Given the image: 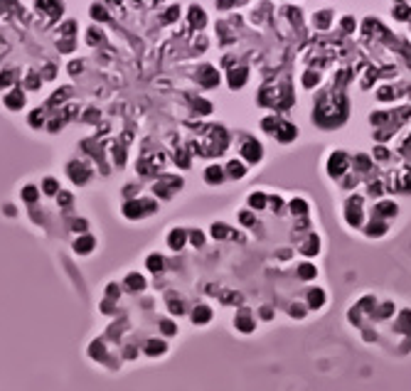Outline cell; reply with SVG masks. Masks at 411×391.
Returning <instances> with one entry per match:
<instances>
[{"instance_id":"1","label":"cell","mask_w":411,"mask_h":391,"mask_svg":"<svg viewBox=\"0 0 411 391\" xmlns=\"http://www.w3.org/2000/svg\"><path fill=\"white\" fill-rule=\"evenodd\" d=\"M67 175H69V180L74 182V185H86L89 180H91V168L84 163V160H71L69 165H67Z\"/></svg>"},{"instance_id":"2","label":"cell","mask_w":411,"mask_h":391,"mask_svg":"<svg viewBox=\"0 0 411 391\" xmlns=\"http://www.w3.org/2000/svg\"><path fill=\"white\" fill-rule=\"evenodd\" d=\"M34 8H37V13H42L47 17V22L59 20L62 13H64V3H62V0H34Z\"/></svg>"},{"instance_id":"3","label":"cell","mask_w":411,"mask_h":391,"mask_svg":"<svg viewBox=\"0 0 411 391\" xmlns=\"http://www.w3.org/2000/svg\"><path fill=\"white\" fill-rule=\"evenodd\" d=\"M180 185H182V180L177 175H160L155 180V185H153V194H155V197H158V194H160V197H170Z\"/></svg>"},{"instance_id":"4","label":"cell","mask_w":411,"mask_h":391,"mask_svg":"<svg viewBox=\"0 0 411 391\" xmlns=\"http://www.w3.org/2000/svg\"><path fill=\"white\" fill-rule=\"evenodd\" d=\"M261 143H256L254 138H246L244 145H241V158H246L249 163H258L261 160Z\"/></svg>"},{"instance_id":"5","label":"cell","mask_w":411,"mask_h":391,"mask_svg":"<svg viewBox=\"0 0 411 391\" xmlns=\"http://www.w3.org/2000/svg\"><path fill=\"white\" fill-rule=\"evenodd\" d=\"M197 82L205 86V89H212V86H217L219 84V74H217V69L214 67H202L200 71H197Z\"/></svg>"},{"instance_id":"6","label":"cell","mask_w":411,"mask_h":391,"mask_svg":"<svg viewBox=\"0 0 411 391\" xmlns=\"http://www.w3.org/2000/svg\"><path fill=\"white\" fill-rule=\"evenodd\" d=\"M123 217L126 219H143L145 217V209H143V200H126L123 202Z\"/></svg>"},{"instance_id":"7","label":"cell","mask_w":411,"mask_h":391,"mask_svg":"<svg viewBox=\"0 0 411 391\" xmlns=\"http://www.w3.org/2000/svg\"><path fill=\"white\" fill-rule=\"evenodd\" d=\"M3 103H5V108H8V111H20V108L25 106V91H22V89H13V91H8V94H5V99H3Z\"/></svg>"},{"instance_id":"8","label":"cell","mask_w":411,"mask_h":391,"mask_svg":"<svg viewBox=\"0 0 411 391\" xmlns=\"http://www.w3.org/2000/svg\"><path fill=\"white\" fill-rule=\"evenodd\" d=\"M224 177H227V170L219 168V165H209L205 170V182L207 185H219V182H224Z\"/></svg>"},{"instance_id":"9","label":"cell","mask_w":411,"mask_h":391,"mask_svg":"<svg viewBox=\"0 0 411 391\" xmlns=\"http://www.w3.org/2000/svg\"><path fill=\"white\" fill-rule=\"evenodd\" d=\"M185 241H188V231H185V229H172V231L168 234V246H170L172 251L182 249Z\"/></svg>"},{"instance_id":"10","label":"cell","mask_w":411,"mask_h":391,"mask_svg":"<svg viewBox=\"0 0 411 391\" xmlns=\"http://www.w3.org/2000/svg\"><path fill=\"white\" fill-rule=\"evenodd\" d=\"M96 246V239L91 237V234H82V237L77 239V244H74V251L77 254H91Z\"/></svg>"},{"instance_id":"11","label":"cell","mask_w":411,"mask_h":391,"mask_svg":"<svg viewBox=\"0 0 411 391\" xmlns=\"http://www.w3.org/2000/svg\"><path fill=\"white\" fill-rule=\"evenodd\" d=\"M246 76H249V74H246V69H244V67H239V69H232V71H229L227 82H229V86H232V89H241V86L246 84Z\"/></svg>"},{"instance_id":"12","label":"cell","mask_w":411,"mask_h":391,"mask_svg":"<svg viewBox=\"0 0 411 391\" xmlns=\"http://www.w3.org/2000/svg\"><path fill=\"white\" fill-rule=\"evenodd\" d=\"M59 189H62V187H59V180H57V177H45L42 185H40V192L47 194V197H57Z\"/></svg>"},{"instance_id":"13","label":"cell","mask_w":411,"mask_h":391,"mask_svg":"<svg viewBox=\"0 0 411 391\" xmlns=\"http://www.w3.org/2000/svg\"><path fill=\"white\" fill-rule=\"evenodd\" d=\"M276 136H278V140H283V143H288V140H293L295 138V128L291 126V123H276Z\"/></svg>"},{"instance_id":"14","label":"cell","mask_w":411,"mask_h":391,"mask_svg":"<svg viewBox=\"0 0 411 391\" xmlns=\"http://www.w3.org/2000/svg\"><path fill=\"white\" fill-rule=\"evenodd\" d=\"M22 200L27 204H34L37 200H40V187H37V185H25L22 187Z\"/></svg>"},{"instance_id":"15","label":"cell","mask_w":411,"mask_h":391,"mask_svg":"<svg viewBox=\"0 0 411 391\" xmlns=\"http://www.w3.org/2000/svg\"><path fill=\"white\" fill-rule=\"evenodd\" d=\"M190 22H192V27H205V22H207V17H205V10L202 8H197V5H192L190 8Z\"/></svg>"},{"instance_id":"16","label":"cell","mask_w":411,"mask_h":391,"mask_svg":"<svg viewBox=\"0 0 411 391\" xmlns=\"http://www.w3.org/2000/svg\"><path fill=\"white\" fill-rule=\"evenodd\" d=\"M27 123H30L32 128H42V126H45V111H42V108H34V111H30V116H27Z\"/></svg>"},{"instance_id":"17","label":"cell","mask_w":411,"mask_h":391,"mask_svg":"<svg viewBox=\"0 0 411 391\" xmlns=\"http://www.w3.org/2000/svg\"><path fill=\"white\" fill-rule=\"evenodd\" d=\"M224 170H227L229 177H244V175H246V168H244V163H239V160H232Z\"/></svg>"},{"instance_id":"18","label":"cell","mask_w":411,"mask_h":391,"mask_svg":"<svg viewBox=\"0 0 411 391\" xmlns=\"http://www.w3.org/2000/svg\"><path fill=\"white\" fill-rule=\"evenodd\" d=\"M91 20H96V22H108L111 20V15H108V10L103 8V5H91Z\"/></svg>"},{"instance_id":"19","label":"cell","mask_w":411,"mask_h":391,"mask_svg":"<svg viewBox=\"0 0 411 391\" xmlns=\"http://www.w3.org/2000/svg\"><path fill=\"white\" fill-rule=\"evenodd\" d=\"M40 84H42V76H40V74H37V71H30L22 86H25L27 91H32V89H40Z\"/></svg>"},{"instance_id":"20","label":"cell","mask_w":411,"mask_h":391,"mask_svg":"<svg viewBox=\"0 0 411 391\" xmlns=\"http://www.w3.org/2000/svg\"><path fill=\"white\" fill-rule=\"evenodd\" d=\"M145 266H148V271H153V273L163 271V256H158V254H151V256L145 258Z\"/></svg>"},{"instance_id":"21","label":"cell","mask_w":411,"mask_h":391,"mask_svg":"<svg viewBox=\"0 0 411 391\" xmlns=\"http://www.w3.org/2000/svg\"><path fill=\"white\" fill-rule=\"evenodd\" d=\"M13 82H15V69H5L3 74H0V91L8 89Z\"/></svg>"},{"instance_id":"22","label":"cell","mask_w":411,"mask_h":391,"mask_svg":"<svg viewBox=\"0 0 411 391\" xmlns=\"http://www.w3.org/2000/svg\"><path fill=\"white\" fill-rule=\"evenodd\" d=\"M126 286H128L131 290H140V288L145 286V281H143V276H138V273H131V276L126 278Z\"/></svg>"},{"instance_id":"23","label":"cell","mask_w":411,"mask_h":391,"mask_svg":"<svg viewBox=\"0 0 411 391\" xmlns=\"http://www.w3.org/2000/svg\"><path fill=\"white\" fill-rule=\"evenodd\" d=\"M175 163H177L182 170H188V168H190V158H188V153H185V150H177V153H175Z\"/></svg>"},{"instance_id":"24","label":"cell","mask_w":411,"mask_h":391,"mask_svg":"<svg viewBox=\"0 0 411 391\" xmlns=\"http://www.w3.org/2000/svg\"><path fill=\"white\" fill-rule=\"evenodd\" d=\"M227 234H229V226H227V224H214V226H212V237H214V239H224Z\"/></svg>"},{"instance_id":"25","label":"cell","mask_w":411,"mask_h":391,"mask_svg":"<svg viewBox=\"0 0 411 391\" xmlns=\"http://www.w3.org/2000/svg\"><path fill=\"white\" fill-rule=\"evenodd\" d=\"M74 45H77V40H74V37H67V40H59V42H57L59 52H74Z\"/></svg>"},{"instance_id":"26","label":"cell","mask_w":411,"mask_h":391,"mask_svg":"<svg viewBox=\"0 0 411 391\" xmlns=\"http://www.w3.org/2000/svg\"><path fill=\"white\" fill-rule=\"evenodd\" d=\"M180 17V8L177 5H170L168 10H165V15H163V22H172V20H177Z\"/></svg>"},{"instance_id":"27","label":"cell","mask_w":411,"mask_h":391,"mask_svg":"<svg viewBox=\"0 0 411 391\" xmlns=\"http://www.w3.org/2000/svg\"><path fill=\"white\" fill-rule=\"evenodd\" d=\"M57 202H59V207H69V204L74 202V197H71L69 192H62V189H59V192H57Z\"/></svg>"},{"instance_id":"28","label":"cell","mask_w":411,"mask_h":391,"mask_svg":"<svg viewBox=\"0 0 411 391\" xmlns=\"http://www.w3.org/2000/svg\"><path fill=\"white\" fill-rule=\"evenodd\" d=\"M249 204H251V207H256V209H261V207L266 204V197H264L261 192H258V194H251V197H249Z\"/></svg>"},{"instance_id":"29","label":"cell","mask_w":411,"mask_h":391,"mask_svg":"<svg viewBox=\"0 0 411 391\" xmlns=\"http://www.w3.org/2000/svg\"><path fill=\"white\" fill-rule=\"evenodd\" d=\"M114 163H116V165H123V163H126V150L119 148V145L114 148Z\"/></svg>"},{"instance_id":"30","label":"cell","mask_w":411,"mask_h":391,"mask_svg":"<svg viewBox=\"0 0 411 391\" xmlns=\"http://www.w3.org/2000/svg\"><path fill=\"white\" fill-rule=\"evenodd\" d=\"M74 30H77V22H74V20H69V22L62 25V34H64V37H74Z\"/></svg>"},{"instance_id":"31","label":"cell","mask_w":411,"mask_h":391,"mask_svg":"<svg viewBox=\"0 0 411 391\" xmlns=\"http://www.w3.org/2000/svg\"><path fill=\"white\" fill-rule=\"evenodd\" d=\"M42 79H54V76H57V69H54V64H47L45 69H42Z\"/></svg>"},{"instance_id":"32","label":"cell","mask_w":411,"mask_h":391,"mask_svg":"<svg viewBox=\"0 0 411 391\" xmlns=\"http://www.w3.org/2000/svg\"><path fill=\"white\" fill-rule=\"evenodd\" d=\"M67 96H69V89H62L59 94H54V96L50 99V106H54V103H62V101H64Z\"/></svg>"},{"instance_id":"33","label":"cell","mask_w":411,"mask_h":391,"mask_svg":"<svg viewBox=\"0 0 411 391\" xmlns=\"http://www.w3.org/2000/svg\"><path fill=\"white\" fill-rule=\"evenodd\" d=\"M82 69H84V64H82V62H71V64H69V74H74V76L82 74Z\"/></svg>"},{"instance_id":"34","label":"cell","mask_w":411,"mask_h":391,"mask_svg":"<svg viewBox=\"0 0 411 391\" xmlns=\"http://www.w3.org/2000/svg\"><path fill=\"white\" fill-rule=\"evenodd\" d=\"M195 108H200V113H209V111H212V106H209L207 101H202V99H197V103H195Z\"/></svg>"},{"instance_id":"35","label":"cell","mask_w":411,"mask_h":391,"mask_svg":"<svg viewBox=\"0 0 411 391\" xmlns=\"http://www.w3.org/2000/svg\"><path fill=\"white\" fill-rule=\"evenodd\" d=\"M291 207H293V212H298V214H303V212H306V202H301V200H298V202L293 200V202H291Z\"/></svg>"},{"instance_id":"36","label":"cell","mask_w":411,"mask_h":391,"mask_svg":"<svg viewBox=\"0 0 411 391\" xmlns=\"http://www.w3.org/2000/svg\"><path fill=\"white\" fill-rule=\"evenodd\" d=\"M195 320H209V310H205V307L195 310Z\"/></svg>"},{"instance_id":"37","label":"cell","mask_w":411,"mask_h":391,"mask_svg":"<svg viewBox=\"0 0 411 391\" xmlns=\"http://www.w3.org/2000/svg\"><path fill=\"white\" fill-rule=\"evenodd\" d=\"M190 241H192V244H197V246H202L205 237H202V234H200V231H192V234H190Z\"/></svg>"},{"instance_id":"38","label":"cell","mask_w":411,"mask_h":391,"mask_svg":"<svg viewBox=\"0 0 411 391\" xmlns=\"http://www.w3.org/2000/svg\"><path fill=\"white\" fill-rule=\"evenodd\" d=\"M74 231H86V219H77V221H74Z\"/></svg>"},{"instance_id":"39","label":"cell","mask_w":411,"mask_h":391,"mask_svg":"<svg viewBox=\"0 0 411 391\" xmlns=\"http://www.w3.org/2000/svg\"><path fill=\"white\" fill-rule=\"evenodd\" d=\"M5 214H10V217H13V214H15V207H13V204H8V207H5Z\"/></svg>"},{"instance_id":"40","label":"cell","mask_w":411,"mask_h":391,"mask_svg":"<svg viewBox=\"0 0 411 391\" xmlns=\"http://www.w3.org/2000/svg\"><path fill=\"white\" fill-rule=\"evenodd\" d=\"M106 3H111V5H119V3H121V0H106Z\"/></svg>"},{"instance_id":"41","label":"cell","mask_w":411,"mask_h":391,"mask_svg":"<svg viewBox=\"0 0 411 391\" xmlns=\"http://www.w3.org/2000/svg\"><path fill=\"white\" fill-rule=\"evenodd\" d=\"M155 3H163V0H155Z\"/></svg>"}]
</instances>
